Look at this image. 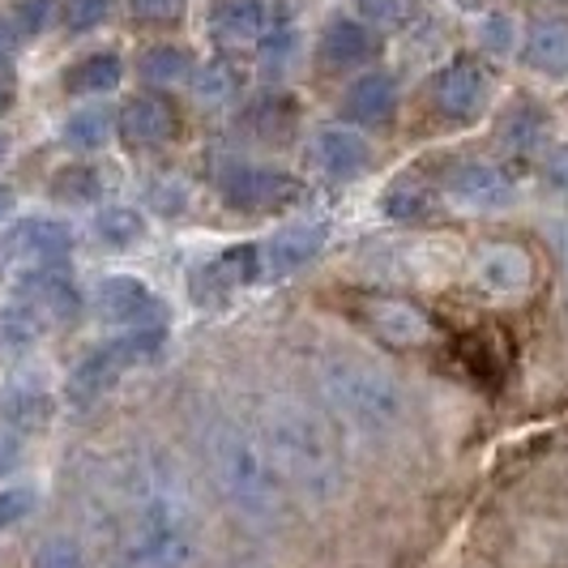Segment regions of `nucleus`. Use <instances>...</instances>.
Here are the masks:
<instances>
[{"instance_id": "obj_1", "label": "nucleus", "mask_w": 568, "mask_h": 568, "mask_svg": "<svg viewBox=\"0 0 568 568\" xmlns=\"http://www.w3.org/2000/svg\"><path fill=\"white\" fill-rule=\"evenodd\" d=\"M201 556L197 517L171 466L154 457L129 475V521L115 535L120 568H193Z\"/></svg>"}, {"instance_id": "obj_2", "label": "nucleus", "mask_w": 568, "mask_h": 568, "mask_svg": "<svg viewBox=\"0 0 568 568\" xmlns=\"http://www.w3.org/2000/svg\"><path fill=\"white\" fill-rule=\"evenodd\" d=\"M274 466L283 470L286 487L308 500L329 505L346 487V454L329 415L300 398H270L261 406V432Z\"/></svg>"}, {"instance_id": "obj_3", "label": "nucleus", "mask_w": 568, "mask_h": 568, "mask_svg": "<svg viewBox=\"0 0 568 568\" xmlns=\"http://www.w3.org/2000/svg\"><path fill=\"white\" fill-rule=\"evenodd\" d=\"M201 457H205V475L214 491L235 517L253 526H270L286 513L291 487L256 432L231 419H214L201 432Z\"/></svg>"}, {"instance_id": "obj_4", "label": "nucleus", "mask_w": 568, "mask_h": 568, "mask_svg": "<svg viewBox=\"0 0 568 568\" xmlns=\"http://www.w3.org/2000/svg\"><path fill=\"white\" fill-rule=\"evenodd\" d=\"M313 376L316 394L329 402V410L368 436H385L406 419V389L394 372H385L372 359L329 351L313 364Z\"/></svg>"}, {"instance_id": "obj_5", "label": "nucleus", "mask_w": 568, "mask_h": 568, "mask_svg": "<svg viewBox=\"0 0 568 568\" xmlns=\"http://www.w3.org/2000/svg\"><path fill=\"white\" fill-rule=\"evenodd\" d=\"M168 342V325H150V329H124L120 338L103 342L99 351H90L82 364L73 368L64 394L78 402V406H90L103 394H112L115 385L129 376L133 368H142L145 359H154Z\"/></svg>"}, {"instance_id": "obj_6", "label": "nucleus", "mask_w": 568, "mask_h": 568, "mask_svg": "<svg viewBox=\"0 0 568 568\" xmlns=\"http://www.w3.org/2000/svg\"><path fill=\"white\" fill-rule=\"evenodd\" d=\"M73 253V231L57 219H22L0 231V278L22 283L30 274L60 270Z\"/></svg>"}, {"instance_id": "obj_7", "label": "nucleus", "mask_w": 568, "mask_h": 568, "mask_svg": "<svg viewBox=\"0 0 568 568\" xmlns=\"http://www.w3.org/2000/svg\"><path fill=\"white\" fill-rule=\"evenodd\" d=\"M219 193L240 214H278V210H291L300 201L304 184L278 168L227 163V171L219 175Z\"/></svg>"}, {"instance_id": "obj_8", "label": "nucleus", "mask_w": 568, "mask_h": 568, "mask_svg": "<svg viewBox=\"0 0 568 568\" xmlns=\"http://www.w3.org/2000/svg\"><path fill=\"white\" fill-rule=\"evenodd\" d=\"M94 313L112 329H150V325H171L168 304L133 274H112L94 286Z\"/></svg>"}, {"instance_id": "obj_9", "label": "nucleus", "mask_w": 568, "mask_h": 568, "mask_svg": "<svg viewBox=\"0 0 568 568\" xmlns=\"http://www.w3.org/2000/svg\"><path fill=\"white\" fill-rule=\"evenodd\" d=\"M261 278V248L256 244H235L227 253L210 256L189 274V291L197 304H223L235 291L253 286Z\"/></svg>"}, {"instance_id": "obj_10", "label": "nucleus", "mask_w": 568, "mask_h": 568, "mask_svg": "<svg viewBox=\"0 0 568 568\" xmlns=\"http://www.w3.org/2000/svg\"><path fill=\"white\" fill-rule=\"evenodd\" d=\"M445 197L470 214H496L517 201V184L509 180V171H500L496 163H457L445 175Z\"/></svg>"}, {"instance_id": "obj_11", "label": "nucleus", "mask_w": 568, "mask_h": 568, "mask_svg": "<svg viewBox=\"0 0 568 568\" xmlns=\"http://www.w3.org/2000/svg\"><path fill=\"white\" fill-rule=\"evenodd\" d=\"M18 304L27 308L43 329H64L82 316V291L64 270H43L18 283Z\"/></svg>"}, {"instance_id": "obj_12", "label": "nucleus", "mask_w": 568, "mask_h": 568, "mask_svg": "<svg viewBox=\"0 0 568 568\" xmlns=\"http://www.w3.org/2000/svg\"><path fill=\"white\" fill-rule=\"evenodd\" d=\"M115 133L133 150H159V145H168L180 133L175 103H171L168 94H159V90L133 94V99H124V108L115 115Z\"/></svg>"}, {"instance_id": "obj_13", "label": "nucleus", "mask_w": 568, "mask_h": 568, "mask_svg": "<svg viewBox=\"0 0 568 568\" xmlns=\"http://www.w3.org/2000/svg\"><path fill=\"white\" fill-rule=\"evenodd\" d=\"M432 103H436V112L445 115V120H454V124L479 120L487 108L484 69L466 57L454 60V64H445V69L436 73V82H432Z\"/></svg>"}, {"instance_id": "obj_14", "label": "nucleus", "mask_w": 568, "mask_h": 568, "mask_svg": "<svg viewBox=\"0 0 568 568\" xmlns=\"http://www.w3.org/2000/svg\"><path fill=\"white\" fill-rule=\"evenodd\" d=\"M325 244H329V231L321 227V223H313V219L278 227L261 244V278H286V274L313 265Z\"/></svg>"}, {"instance_id": "obj_15", "label": "nucleus", "mask_w": 568, "mask_h": 568, "mask_svg": "<svg viewBox=\"0 0 568 568\" xmlns=\"http://www.w3.org/2000/svg\"><path fill=\"white\" fill-rule=\"evenodd\" d=\"M475 283L496 300H517L535 283V261L517 244H487L484 253L475 256Z\"/></svg>"}, {"instance_id": "obj_16", "label": "nucleus", "mask_w": 568, "mask_h": 568, "mask_svg": "<svg viewBox=\"0 0 568 568\" xmlns=\"http://www.w3.org/2000/svg\"><path fill=\"white\" fill-rule=\"evenodd\" d=\"M308 150H313L316 168L325 171V175H334V180H355L372 163L368 138L359 129H351V124H325V129H316Z\"/></svg>"}, {"instance_id": "obj_17", "label": "nucleus", "mask_w": 568, "mask_h": 568, "mask_svg": "<svg viewBox=\"0 0 568 568\" xmlns=\"http://www.w3.org/2000/svg\"><path fill=\"white\" fill-rule=\"evenodd\" d=\"M205 22H210V39L223 52H240L261 43V34L270 27V9L265 0H214Z\"/></svg>"}, {"instance_id": "obj_18", "label": "nucleus", "mask_w": 568, "mask_h": 568, "mask_svg": "<svg viewBox=\"0 0 568 568\" xmlns=\"http://www.w3.org/2000/svg\"><path fill=\"white\" fill-rule=\"evenodd\" d=\"M364 321L372 325V334L385 338L389 346H424L432 338V321L406 300H368Z\"/></svg>"}, {"instance_id": "obj_19", "label": "nucleus", "mask_w": 568, "mask_h": 568, "mask_svg": "<svg viewBox=\"0 0 568 568\" xmlns=\"http://www.w3.org/2000/svg\"><path fill=\"white\" fill-rule=\"evenodd\" d=\"M376 52H381V39H376V30H372L368 22H359V18H338V22H329L325 34H321V60H325L329 69H359V64H368Z\"/></svg>"}, {"instance_id": "obj_20", "label": "nucleus", "mask_w": 568, "mask_h": 568, "mask_svg": "<svg viewBox=\"0 0 568 568\" xmlns=\"http://www.w3.org/2000/svg\"><path fill=\"white\" fill-rule=\"evenodd\" d=\"M394 108H398V82L389 73H364L342 94V115L355 124H385Z\"/></svg>"}, {"instance_id": "obj_21", "label": "nucleus", "mask_w": 568, "mask_h": 568, "mask_svg": "<svg viewBox=\"0 0 568 568\" xmlns=\"http://www.w3.org/2000/svg\"><path fill=\"white\" fill-rule=\"evenodd\" d=\"M52 406L57 402H52V394L43 385H34V381H9L0 389V424L9 427V432H18V436H27V432L48 427Z\"/></svg>"}, {"instance_id": "obj_22", "label": "nucleus", "mask_w": 568, "mask_h": 568, "mask_svg": "<svg viewBox=\"0 0 568 568\" xmlns=\"http://www.w3.org/2000/svg\"><path fill=\"white\" fill-rule=\"evenodd\" d=\"M244 129L261 138V142H286L295 133V120H300V103L283 94V90H265L261 99L248 103V112L240 115Z\"/></svg>"}, {"instance_id": "obj_23", "label": "nucleus", "mask_w": 568, "mask_h": 568, "mask_svg": "<svg viewBox=\"0 0 568 568\" xmlns=\"http://www.w3.org/2000/svg\"><path fill=\"white\" fill-rule=\"evenodd\" d=\"M526 64L542 78H568V22H535L526 34Z\"/></svg>"}, {"instance_id": "obj_24", "label": "nucleus", "mask_w": 568, "mask_h": 568, "mask_svg": "<svg viewBox=\"0 0 568 568\" xmlns=\"http://www.w3.org/2000/svg\"><path fill=\"white\" fill-rule=\"evenodd\" d=\"M189 82H193V99H197L201 108H227L244 90V69L231 57H219L210 60V64H201V69H193Z\"/></svg>"}, {"instance_id": "obj_25", "label": "nucleus", "mask_w": 568, "mask_h": 568, "mask_svg": "<svg viewBox=\"0 0 568 568\" xmlns=\"http://www.w3.org/2000/svg\"><path fill=\"white\" fill-rule=\"evenodd\" d=\"M120 82H124V60L115 57V52L82 57L64 73V90L69 94H112Z\"/></svg>"}, {"instance_id": "obj_26", "label": "nucleus", "mask_w": 568, "mask_h": 568, "mask_svg": "<svg viewBox=\"0 0 568 568\" xmlns=\"http://www.w3.org/2000/svg\"><path fill=\"white\" fill-rule=\"evenodd\" d=\"M112 133H115V115L108 108H78V112L64 120V129H60L64 145L78 150V154L103 150V145L112 142Z\"/></svg>"}, {"instance_id": "obj_27", "label": "nucleus", "mask_w": 568, "mask_h": 568, "mask_svg": "<svg viewBox=\"0 0 568 568\" xmlns=\"http://www.w3.org/2000/svg\"><path fill=\"white\" fill-rule=\"evenodd\" d=\"M500 142L517 154H535L547 142V112L539 103H513L505 124H500Z\"/></svg>"}, {"instance_id": "obj_28", "label": "nucleus", "mask_w": 568, "mask_h": 568, "mask_svg": "<svg viewBox=\"0 0 568 568\" xmlns=\"http://www.w3.org/2000/svg\"><path fill=\"white\" fill-rule=\"evenodd\" d=\"M142 78L150 85H175V82H189L193 78V57L184 48H171V43H159V48H145L142 60H138Z\"/></svg>"}, {"instance_id": "obj_29", "label": "nucleus", "mask_w": 568, "mask_h": 568, "mask_svg": "<svg viewBox=\"0 0 568 568\" xmlns=\"http://www.w3.org/2000/svg\"><path fill=\"white\" fill-rule=\"evenodd\" d=\"M94 235H99L108 248H133L145 235V219L133 205H108V210H99V219H94Z\"/></svg>"}, {"instance_id": "obj_30", "label": "nucleus", "mask_w": 568, "mask_h": 568, "mask_svg": "<svg viewBox=\"0 0 568 568\" xmlns=\"http://www.w3.org/2000/svg\"><path fill=\"white\" fill-rule=\"evenodd\" d=\"M99 193H103V180L90 163H69L52 175V197L64 205H94Z\"/></svg>"}, {"instance_id": "obj_31", "label": "nucleus", "mask_w": 568, "mask_h": 568, "mask_svg": "<svg viewBox=\"0 0 568 568\" xmlns=\"http://www.w3.org/2000/svg\"><path fill=\"white\" fill-rule=\"evenodd\" d=\"M256 48H261V64H265L270 73H283L286 64H291V57L300 52V34H295V27H291L286 18H278V22L265 27Z\"/></svg>"}, {"instance_id": "obj_32", "label": "nucleus", "mask_w": 568, "mask_h": 568, "mask_svg": "<svg viewBox=\"0 0 568 568\" xmlns=\"http://www.w3.org/2000/svg\"><path fill=\"white\" fill-rule=\"evenodd\" d=\"M30 568H85V547L73 535H48L34 542Z\"/></svg>"}, {"instance_id": "obj_33", "label": "nucleus", "mask_w": 568, "mask_h": 568, "mask_svg": "<svg viewBox=\"0 0 568 568\" xmlns=\"http://www.w3.org/2000/svg\"><path fill=\"white\" fill-rule=\"evenodd\" d=\"M381 210H385V219H394V223H415V219L427 214V193L415 189V184H394V189L385 193V201H381Z\"/></svg>"}, {"instance_id": "obj_34", "label": "nucleus", "mask_w": 568, "mask_h": 568, "mask_svg": "<svg viewBox=\"0 0 568 568\" xmlns=\"http://www.w3.org/2000/svg\"><path fill=\"white\" fill-rule=\"evenodd\" d=\"M115 0H64L60 18L73 34H85V30H99L108 18H112Z\"/></svg>"}, {"instance_id": "obj_35", "label": "nucleus", "mask_w": 568, "mask_h": 568, "mask_svg": "<svg viewBox=\"0 0 568 568\" xmlns=\"http://www.w3.org/2000/svg\"><path fill=\"white\" fill-rule=\"evenodd\" d=\"M39 334H48V329H43V325H39V321H34L18 300L0 313V346H30Z\"/></svg>"}, {"instance_id": "obj_36", "label": "nucleus", "mask_w": 568, "mask_h": 568, "mask_svg": "<svg viewBox=\"0 0 568 568\" xmlns=\"http://www.w3.org/2000/svg\"><path fill=\"white\" fill-rule=\"evenodd\" d=\"M9 18H13V27L22 30V39H34V34H43V30L52 27L57 0H13Z\"/></svg>"}, {"instance_id": "obj_37", "label": "nucleus", "mask_w": 568, "mask_h": 568, "mask_svg": "<svg viewBox=\"0 0 568 568\" xmlns=\"http://www.w3.org/2000/svg\"><path fill=\"white\" fill-rule=\"evenodd\" d=\"M359 9V22L368 27H398L406 18V0H351Z\"/></svg>"}, {"instance_id": "obj_38", "label": "nucleus", "mask_w": 568, "mask_h": 568, "mask_svg": "<svg viewBox=\"0 0 568 568\" xmlns=\"http://www.w3.org/2000/svg\"><path fill=\"white\" fill-rule=\"evenodd\" d=\"M30 509H34V491H30V487H9V491H0V530L18 526Z\"/></svg>"}, {"instance_id": "obj_39", "label": "nucleus", "mask_w": 568, "mask_h": 568, "mask_svg": "<svg viewBox=\"0 0 568 568\" xmlns=\"http://www.w3.org/2000/svg\"><path fill=\"white\" fill-rule=\"evenodd\" d=\"M129 13L138 22H175L184 13V0H129Z\"/></svg>"}, {"instance_id": "obj_40", "label": "nucleus", "mask_w": 568, "mask_h": 568, "mask_svg": "<svg viewBox=\"0 0 568 568\" xmlns=\"http://www.w3.org/2000/svg\"><path fill=\"white\" fill-rule=\"evenodd\" d=\"M484 43L491 52H509L513 48V22L509 18H500V13H491L484 22Z\"/></svg>"}, {"instance_id": "obj_41", "label": "nucleus", "mask_w": 568, "mask_h": 568, "mask_svg": "<svg viewBox=\"0 0 568 568\" xmlns=\"http://www.w3.org/2000/svg\"><path fill=\"white\" fill-rule=\"evenodd\" d=\"M18 48H22V30L13 27L9 13H0V64H9V60L18 57Z\"/></svg>"}, {"instance_id": "obj_42", "label": "nucleus", "mask_w": 568, "mask_h": 568, "mask_svg": "<svg viewBox=\"0 0 568 568\" xmlns=\"http://www.w3.org/2000/svg\"><path fill=\"white\" fill-rule=\"evenodd\" d=\"M542 171H547V180H551L556 189H568V145H556V150L542 159Z\"/></svg>"}, {"instance_id": "obj_43", "label": "nucleus", "mask_w": 568, "mask_h": 568, "mask_svg": "<svg viewBox=\"0 0 568 568\" xmlns=\"http://www.w3.org/2000/svg\"><path fill=\"white\" fill-rule=\"evenodd\" d=\"M18 457H22V440H18V432L0 427V475H9V470L18 466Z\"/></svg>"}, {"instance_id": "obj_44", "label": "nucleus", "mask_w": 568, "mask_h": 568, "mask_svg": "<svg viewBox=\"0 0 568 568\" xmlns=\"http://www.w3.org/2000/svg\"><path fill=\"white\" fill-rule=\"evenodd\" d=\"M13 94H18V90H13V73L0 64V115L13 108Z\"/></svg>"}, {"instance_id": "obj_45", "label": "nucleus", "mask_w": 568, "mask_h": 568, "mask_svg": "<svg viewBox=\"0 0 568 568\" xmlns=\"http://www.w3.org/2000/svg\"><path fill=\"white\" fill-rule=\"evenodd\" d=\"M9 210H13V189H9V184H0V223L9 219Z\"/></svg>"}, {"instance_id": "obj_46", "label": "nucleus", "mask_w": 568, "mask_h": 568, "mask_svg": "<svg viewBox=\"0 0 568 568\" xmlns=\"http://www.w3.org/2000/svg\"><path fill=\"white\" fill-rule=\"evenodd\" d=\"M9 154V138H4V129H0V159Z\"/></svg>"}]
</instances>
